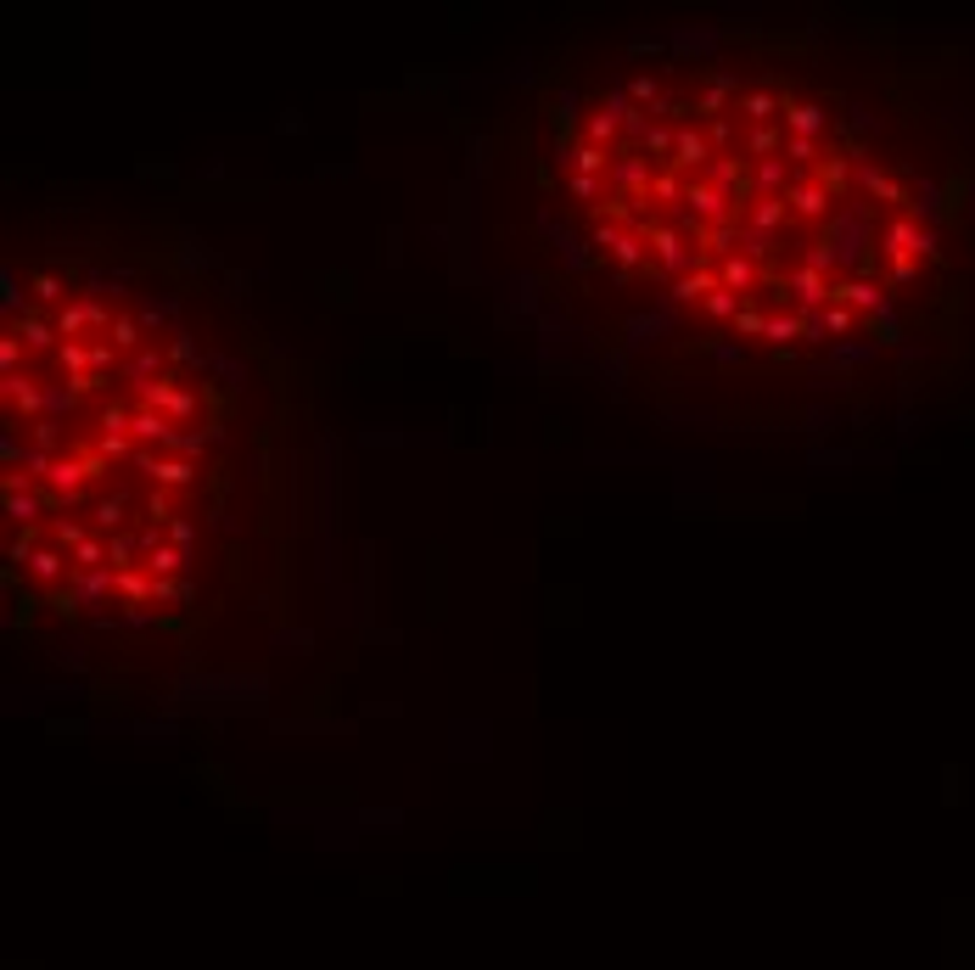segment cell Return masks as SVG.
I'll list each match as a JSON object with an SVG mask.
<instances>
[{"instance_id":"obj_2","label":"cell","mask_w":975,"mask_h":970,"mask_svg":"<svg viewBox=\"0 0 975 970\" xmlns=\"http://www.w3.org/2000/svg\"><path fill=\"white\" fill-rule=\"evenodd\" d=\"M253 376L191 292L68 264L6 303V572L68 634H169L247 550Z\"/></svg>"},{"instance_id":"obj_1","label":"cell","mask_w":975,"mask_h":970,"mask_svg":"<svg viewBox=\"0 0 975 970\" xmlns=\"http://www.w3.org/2000/svg\"><path fill=\"white\" fill-rule=\"evenodd\" d=\"M555 163L606 281L746 359L824 354L914 270L863 113L785 62H622L561 118Z\"/></svg>"}]
</instances>
